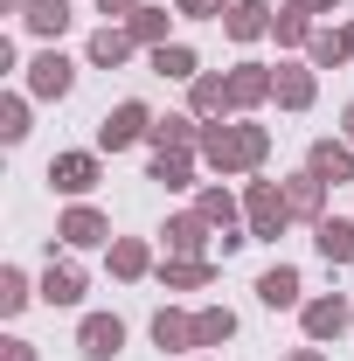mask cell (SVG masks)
<instances>
[{
  "mask_svg": "<svg viewBox=\"0 0 354 361\" xmlns=\"http://www.w3.org/2000/svg\"><path fill=\"white\" fill-rule=\"evenodd\" d=\"M264 160H271V133L264 126H250V118H229V126L209 118V126H202V167H216L222 180L229 174H257Z\"/></svg>",
  "mask_w": 354,
  "mask_h": 361,
  "instance_id": "cell-1",
  "label": "cell"
},
{
  "mask_svg": "<svg viewBox=\"0 0 354 361\" xmlns=\"http://www.w3.org/2000/svg\"><path fill=\"white\" fill-rule=\"evenodd\" d=\"M285 223H292L285 180H264V174H250V180H243V229H250V243H257V236H278Z\"/></svg>",
  "mask_w": 354,
  "mask_h": 361,
  "instance_id": "cell-2",
  "label": "cell"
},
{
  "mask_svg": "<svg viewBox=\"0 0 354 361\" xmlns=\"http://www.w3.org/2000/svg\"><path fill=\"white\" fill-rule=\"evenodd\" d=\"M139 139H153V111H146L139 97H118V104L97 118V153H126Z\"/></svg>",
  "mask_w": 354,
  "mask_h": 361,
  "instance_id": "cell-3",
  "label": "cell"
},
{
  "mask_svg": "<svg viewBox=\"0 0 354 361\" xmlns=\"http://www.w3.org/2000/svg\"><path fill=\"white\" fill-rule=\"evenodd\" d=\"M299 326H306V341H341V334L354 326V306L341 299V292H319V299L299 306Z\"/></svg>",
  "mask_w": 354,
  "mask_h": 361,
  "instance_id": "cell-4",
  "label": "cell"
},
{
  "mask_svg": "<svg viewBox=\"0 0 354 361\" xmlns=\"http://www.w3.org/2000/svg\"><path fill=\"white\" fill-rule=\"evenodd\" d=\"M70 84H77V63H70L63 49H42V56L28 63V97L56 104V97H70Z\"/></svg>",
  "mask_w": 354,
  "mask_h": 361,
  "instance_id": "cell-5",
  "label": "cell"
},
{
  "mask_svg": "<svg viewBox=\"0 0 354 361\" xmlns=\"http://www.w3.org/2000/svg\"><path fill=\"white\" fill-rule=\"evenodd\" d=\"M271 84H278V63H236V70H229V97H236V118H250L257 104H271Z\"/></svg>",
  "mask_w": 354,
  "mask_h": 361,
  "instance_id": "cell-6",
  "label": "cell"
},
{
  "mask_svg": "<svg viewBox=\"0 0 354 361\" xmlns=\"http://www.w3.org/2000/svg\"><path fill=\"white\" fill-rule=\"evenodd\" d=\"M97 180H104L97 153H56V160H49V188H56V195H77V202H84Z\"/></svg>",
  "mask_w": 354,
  "mask_h": 361,
  "instance_id": "cell-7",
  "label": "cell"
},
{
  "mask_svg": "<svg viewBox=\"0 0 354 361\" xmlns=\"http://www.w3.org/2000/svg\"><path fill=\"white\" fill-rule=\"evenodd\" d=\"M188 111L209 126V118H236V97H229V77L222 70H202L195 84H188Z\"/></svg>",
  "mask_w": 354,
  "mask_h": 361,
  "instance_id": "cell-8",
  "label": "cell"
},
{
  "mask_svg": "<svg viewBox=\"0 0 354 361\" xmlns=\"http://www.w3.org/2000/svg\"><path fill=\"white\" fill-rule=\"evenodd\" d=\"M167 257H202L209 250V236H216V223L202 216V209H181V216H167Z\"/></svg>",
  "mask_w": 354,
  "mask_h": 361,
  "instance_id": "cell-9",
  "label": "cell"
},
{
  "mask_svg": "<svg viewBox=\"0 0 354 361\" xmlns=\"http://www.w3.org/2000/svg\"><path fill=\"white\" fill-rule=\"evenodd\" d=\"M271 97H278V111H312V97H319V70H312V63H278Z\"/></svg>",
  "mask_w": 354,
  "mask_h": 361,
  "instance_id": "cell-10",
  "label": "cell"
},
{
  "mask_svg": "<svg viewBox=\"0 0 354 361\" xmlns=\"http://www.w3.org/2000/svg\"><path fill=\"white\" fill-rule=\"evenodd\" d=\"M56 236H63L70 250H97V243H111V223H104V209H90V202H77V209H63V223H56Z\"/></svg>",
  "mask_w": 354,
  "mask_h": 361,
  "instance_id": "cell-11",
  "label": "cell"
},
{
  "mask_svg": "<svg viewBox=\"0 0 354 361\" xmlns=\"http://www.w3.org/2000/svg\"><path fill=\"white\" fill-rule=\"evenodd\" d=\"M153 153H202V118L195 111H167V118H153V139H146Z\"/></svg>",
  "mask_w": 354,
  "mask_h": 361,
  "instance_id": "cell-12",
  "label": "cell"
},
{
  "mask_svg": "<svg viewBox=\"0 0 354 361\" xmlns=\"http://www.w3.org/2000/svg\"><path fill=\"white\" fill-rule=\"evenodd\" d=\"M77 348H84L90 361H111L118 348H126V319H118V313H84V326H77Z\"/></svg>",
  "mask_w": 354,
  "mask_h": 361,
  "instance_id": "cell-13",
  "label": "cell"
},
{
  "mask_svg": "<svg viewBox=\"0 0 354 361\" xmlns=\"http://www.w3.org/2000/svg\"><path fill=\"white\" fill-rule=\"evenodd\" d=\"M84 56L97 63V70H118V63H133V56H139V42H133V28H126V21H104V28L84 42Z\"/></svg>",
  "mask_w": 354,
  "mask_h": 361,
  "instance_id": "cell-14",
  "label": "cell"
},
{
  "mask_svg": "<svg viewBox=\"0 0 354 361\" xmlns=\"http://www.w3.org/2000/svg\"><path fill=\"white\" fill-rule=\"evenodd\" d=\"M285 202H292V223H326V180L299 167V174L285 180Z\"/></svg>",
  "mask_w": 354,
  "mask_h": 361,
  "instance_id": "cell-15",
  "label": "cell"
},
{
  "mask_svg": "<svg viewBox=\"0 0 354 361\" xmlns=\"http://www.w3.org/2000/svg\"><path fill=\"white\" fill-rule=\"evenodd\" d=\"M153 348H160V355H195V313L160 306V313H153Z\"/></svg>",
  "mask_w": 354,
  "mask_h": 361,
  "instance_id": "cell-16",
  "label": "cell"
},
{
  "mask_svg": "<svg viewBox=\"0 0 354 361\" xmlns=\"http://www.w3.org/2000/svg\"><path fill=\"white\" fill-rule=\"evenodd\" d=\"M222 35H229V42H264V35H271V7H264V0H229Z\"/></svg>",
  "mask_w": 354,
  "mask_h": 361,
  "instance_id": "cell-17",
  "label": "cell"
},
{
  "mask_svg": "<svg viewBox=\"0 0 354 361\" xmlns=\"http://www.w3.org/2000/svg\"><path fill=\"white\" fill-rule=\"evenodd\" d=\"M257 299H264L271 313H292V306H306V285H299L292 264H271L264 278H257Z\"/></svg>",
  "mask_w": 354,
  "mask_h": 361,
  "instance_id": "cell-18",
  "label": "cell"
},
{
  "mask_svg": "<svg viewBox=\"0 0 354 361\" xmlns=\"http://www.w3.org/2000/svg\"><path fill=\"white\" fill-rule=\"evenodd\" d=\"M306 167L326 180V188H334V180H354V146H348V139H312Z\"/></svg>",
  "mask_w": 354,
  "mask_h": 361,
  "instance_id": "cell-19",
  "label": "cell"
},
{
  "mask_svg": "<svg viewBox=\"0 0 354 361\" xmlns=\"http://www.w3.org/2000/svg\"><path fill=\"white\" fill-rule=\"evenodd\" d=\"M77 299H84V271L70 264V257H63V264L49 257V271H42V306H77Z\"/></svg>",
  "mask_w": 354,
  "mask_h": 361,
  "instance_id": "cell-20",
  "label": "cell"
},
{
  "mask_svg": "<svg viewBox=\"0 0 354 361\" xmlns=\"http://www.w3.org/2000/svg\"><path fill=\"white\" fill-rule=\"evenodd\" d=\"M312 250H319L326 264H354V223H341V216L312 223Z\"/></svg>",
  "mask_w": 354,
  "mask_h": 361,
  "instance_id": "cell-21",
  "label": "cell"
},
{
  "mask_svg": "<svg viewBox=\"0 0 354 361\" xmlns=\"http://www.w3.org/2000/svg\"><path fill=\"white\" fill-rule=\"evenodd\" d=\"M160 285L167 292H202V285H216V264L209 257H167L160 264Z\"/></svg>",
  "mask_w": 354,
  "mask_h": 361,
  "instance_id": "cell-22",
  "label": "cell"
},
{
  "mask_svg": "<svg viewBox=\"0 0 354 361\" xmlns=\"http://www.w3.org/2000/svg\"><path fill=\"white\" fill-rule=\"evenodd\" d=\"M195 209L216 223V236H222V229H243V195H229V188H202Z\"/></svg>",
  "mask_w": 354,
  "mask_h": 361,
  "instance_id": "cell-23",
  "label": "cell"
},
{
  "mask_svg": "<svg viewBox=\"0 0 354 361\" xmlns=\"http://www.w3.org/2000/svg\"><path fill=\"white\" fill-rule=\"evenodd\" d=\"M195 160H202V153H153V160H146V180H160L167 195H174V188H195Z\"/></svg>",
  "mask_w": 354,
  "mask_h": 361,
  "instance_id": "cell-24",
  "label": "cell"
},
{
  "mask_svg": "<svg viewBox=\"0 0 354 361\" xmlns=\"http://www.w3.org/2000/svg\"><path fill=\"white\" fill-rule=\"evenodd\" d=\"M146 63H153L160 77H174V84H195V77H202V63H195V49H188V42H160Z\"/></svg>",
  "mask_w": 354,
  "mask_h": 361,
  "instance_id": "cell-25",
  "label": "cell"
},
{
  "mask_svg": "<svg viewBox=\"0 0 354 361\" xmlns=\"http://www.w3.org/2000/svg\"><path fill=\"white\" fill-rule=\"evenodd\" d=\"M146 271H153V250H146L139 236H111V278L133 285V278H146Z\"/></svg>",
  "mask_w": 354,
  "mask_h": 361,
  "instance_id": "cell-26",
  "label": "cell"
},
{
  "mask_svg": "<svg viewBox=\"0 0 354 361\" xmlns=\"http://www.w3.org/2000/svg\"><path fill=\"white\" fill-rule=\"evenodd\" d=\"M28 35H42V42H56L63 28H70V0H28Z\"/></svg>",
  "mask_w": 354,
  "mask_h": 361,
  "instance_id": "cell-27",
  "label": "cell"
},
{
  "mask_svg": "<svg viewBox=\"0 0 354 361\" xmlns=\"http://www.w3.org/2000/svg\"><path fill=\"white\" fill-rule=\"evenodd\" d=\"M222 341H236V313L229 306H202L195 313V348H222Z\"/></svg>",
  "mask_w": 354,
  "mask_h": 361,
  "instance_id": "cell-28",
  "label": "cell"
},
{
  "mask_svg": "<svg viewBox=\"0 0 354 361\" xmlns=\"http://www.w3.org/2000/svg\"><path fill=\"white\" fill-rule=\"evenodd\" d=\"M28 299H42V285H28V271H21V264H0V313L14 319Z\"/></svg>",
  "mask_w": 354,
  "mask_h": 361,
  "instance_id": "cell-29",
  "label": "cell"
},
{
  "mask_svg": "<svg viewBox=\"0 0 354 361\" xmlns=\"http://www.w3.org/2000/svg\"><path fill=\"white\" fill-rule=\"evenodd\" d=\"M167 21H174L167 7H139V14H133V21H126V28H133V42L146 49V56H153V49L167 42Z\"/></svg>",
  "mask_w": 354,
  "mask_h": 361,
  "instance_id": "cell-30",
  "label": "cell"
},
{
  "mask_svg": "<svg viewBox=\"0 0 354 361\" xmlns=\"http://www.w3.org/2000/svg\"><path fill=\"white\" fill-rule=\"evenodd\" d=\"M271 35H278V49H306V42H312V14L278 7V14H271Z\"/></svg>",
  "mask_w": 354,
  "mask_h": 361,
  "instance_id": "cell-31",
  "label": "cell"
},
{
  "mask_svg": "<svg viewBox=\"0 0 354 361\" xmlns=\"http://www.w3.org/2000/svg\"><path fill=\"white\" fill-rule=\"evenodd\" d=\"M306 63H312V70H341V63H348V42H341V28H312Z\"/></svg>",
  "mask_w": 354,
  "mask_h": 361,
  "instance_id": "cell-32",
  "label": "cell"
},
{
  "mask_svg": "<svg viewBox=\"0 0 354 361\" xmlns=\"http://www.w3.org/2000/svg\"><path fill=\"white\" fill-rule=\"evenodd\" d=\"M0 139H7V146H21V139H28V97H21V90H7V97H0Z\"/></svg>",
  "mask_w": 354,
  "mask_h": 361,
  "instance_id": "cell-33",
  "label": "cell"
},
{
  "mask_svg": "<svg viewBox=\"0 0 354 361\" xmlns=\"http://www.w3.org/2000/svg\"><path fill=\"white\" fill-rule=\"evenodd\" d=\"M174 14H188V21H222L229 0H174Z\"/></svg>",
  "mask_w": 354,
  "mask_h": 361,
  "instance_id": "cell-34",
  "label": "cell"
},
{
  "mask_svg": "<svg viewBox=\"0 0 354 361\" xmlns=\"http://www.w3.org/2000/svg\"><path fill=\"white\" fill-rule=\"evenodd\" d=\"M139 7H146V0H97V14H118V21H133Z\"/></svg>",
  "mask_w": 354,
  "mask_h": 361,
  "instance_id": "cell-35",
  "label": "cell"
},
{
  "mask_svg": "<svg viewBox=\"0 0 354 361\" xmlns=\"http://www.w3.org/2000/svg\"><path fill=\"white\" fill-rule=\"evenodd\" d=\"M0 361H35V341H0Z\"/></svg>",
  "mask_w": 354,
  "mask_h": 361,
  "instance_id": "cell-36",
  "label": "cell"
},
{
  "mask_svg": "<svg viewBox=\"0 0 354 361\" xmlns=\"http://www.w3.org/2000/svg\"><path fill=\"white\" fill-rule=\"evenodd\" d=\"M285 7H299V14H312V21H319V14H334L341 0H285Z\"/></svg>",
  "mask_w": 354,
  "mask_h": 361,
  "instance_id": "cell-37",
  "label": "cell"
},
{
  "mask_svg": "<svg viewBox=\"0 0 354 361\" xmlns=\"http://www.w3.org/2000/svg\"><path fill=\"white\" fill-rule=\"evenodd\" d=\"M285 361H326V355H319V348H292Z\"/></svg>",
  "mask_w": 354,
  "mask_h": 361,
  "instance_id": "cell-38",
  "label": "cell"
},
{
  "mask_svg": "<svg viewBox=\"0 0 354 361\" xmlns=\"http://www.w3.org/2000/svg\"><path fill=\"white\" fill-rule=\"evenodd\" d=\"M341 139H348V146H354V104H348V111H341Z\"/></svg>",
  "mask_w": 354,
  "mask_h": 361,
  "instance_id": "cell-39",
  "label": "cell"
},
{
  "mask_svg": "<svg viewBox=\"0 0 354 361\" xmlns=\"http://www.w3.org/2000/svg\"><path fill=\"white\" fill-rule=\"evenodd\" d=\"M341 42H348V63H354V21H348V28H341Z\"/></svg>",
  "mask_w": 354,
  "mask_h": 361,
  "instance_id": "cell-40",
  "label": "cell"
},
{
  "mask_svg": "<svg viewBox=\"0 0 354 361\" xmlns=\"http://www.w3.org/2000/svg\"><path fill=\"white\" fill-rule=\"evenodd\" d=\"M0 7H7V14H28V0H0Z\"/></svg>",
  "mask_w": 354,
  "mask_h": 361,
  "instance_id": "cell-41",
  "label": "cell"
}]
</instances>
